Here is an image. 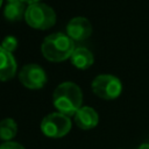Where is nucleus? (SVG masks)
Returning a JSON list of instances; mask_svg holds the SVG:
<instances>
[{"label": "nucleus", "mask_w": 149, "mask_h": 149, "mask_svg": "<svg viewBox=\"0 0 149 149\" xmlns=\"http://www.w3.org/2000/svg\"><path fill=\"white\" fill-rule=\"evenodd\" d=\"M74 122L78 128L88 130L97 127L99 122V115L94 108L90 106H81L74 114Z\"/></svg>", "instance_id": "nucleus-8"}, {"label": "nucleus", "mask_w": 149, "mask_h": 149, "mask_svg": "<svg viewBox=\"0 0 149 149\" xmlns=\"http://www.w3.org/2000/svg\"><path fill=\"white\" fill-rule=\"evenodd\" d=\"M7 2H22L21 0H6Z\"/></svg>", "instance_id": "nucleus-17"}, {"label": "nucleus", "mask_w": 149, "mask_h": 149, "mask_svg": "<svg viewBox=\"0 0 149 149\" xmlns=\"http://www.w3.org/2000/svg\"><path fill=\"white\" fill-rule=\"evenodd\" d=\"M0 149H24V147L17 142L7 141V142H3L2 144H0Z\"/></svg>", "instance_id": "nucleus-14"}, {"label": "nucleus", "mask_w": 149, "mask_h": 149, "mask_svg": "<svg viewBox=\"0 0 149 149\" xmlns=\"http://www.w3.org/2000/svg\"><path fill=\"white\" fill-rule=\"evenodd\" d=\"M52 104L55 108L68 116H72L81 107L83 93L80 87L72 81L59 84L52 93Z\"/></svg>", "instance_id": "nucleus-1"}, {"label": "nucleus", "mask_w": 149, "mask_h": 149, "mask_svg": "<svg viewBox=\"0 0 149 149\" xmlns=\"http://www.w3.org/2000/svg\"><path fill=\"white\" fill-rule=\"evenodd\" d=\"M70 61L74 68L79 70H86L94 63V57H93V54L87 48L79 47L73 50L70 57Z\"/></svg>", "instance_id": "nucleus-10"}, {"label": "nucleus", "mask_w": 149, "mask_h": 149, "mask_svg": "<svg viewBox=\"0 0 149 149\" xmlns=\"http://www.w3.org/2000/svg\"><path fill=\"white\" fill-rule=\"evenodd\" d=\"M16 69L17 65L13 54L0 45V81L12 79L16 73Z\"/></svg>", "instance_id": "nucleus-9"}, {"label": "nucleus", "mask_w": 149, "mask_h": 149, "mask_svg": "<svg viewBox=\"0 0 149 149\" xmlns=\"http://www.w3.org/2000/svg\"><path fill=\"white\" fill-rule=\"evenodd\" d=\"M26 9L24 2H7L3 8V16L9 22L20 21L22 17H24Z\"/></svg>", "instance_id": "nucleus-11"}, {"label": "nucleus", "mask_w": 149, "mask_h": 149, "mask_svg": "<svg viewBox=\"0 0 149 149\" xmlns=\"http://www.w3.org/2000/svg\"><path fill=\"white\" fill-rule=\"evenodd\" d=\"M93 93L104 100H114L122 92L121 80L113 74H99L91 84Z\"/></svg>", "instance_id": "nucleus-4"}, {"label": "nucleus", "mask_w": 149, "mask_h": 149, "mask_svg": "<svg viewBox=\"0 0 149 149\" xmlns=\"http://www.w3.org/2000/svg\"><path fill=\"white\" fill-rule=\"evenodd\" d=\"M137 149H149V143H142L137 147Z\"/></svg>", "instance_id": "nucleus-15"}, {"label": "nucleus", "mask_w": 149, "mask_h": 149, "mask_svg": "<svg viewBox=\"0 0 149 149\" xmlns=\"http://www.w3.org/2000/svg\"><path fill=\"white\" fill-rule=\"evenodd\" d=\"M92 34L91 22L83 16L73 17L69 21L66 26V35L74 42H80L88 38Z\"/></svg>", "instance_id": "nucleus-7"}, {"label": "nucleus", "mask_w": 149, "mask_h": 149, "mask_svg": "<svg viewBox=\"0 0 149 149\" xmlns=\"http://www.w3.org/2000/svg\"><path fill=\"white\" fill-rule=\"evenodd\" d=\"M21 84L30 90H40L47 84V73L38 64H27L19 72Z\"/></svg>", "instance_id": "nucleus-6"}, {"label": "nucleus", "mask_w": 149, "mask_h": 149, "mask_svg": "<svg viewBox=\"0 0 149 149\" xmlns=\"http://www.w3.org/2000/svg\"><path fill=\"white\" fill-rule=\"evenodd\" d=\"M22 2H26V3H29V5H31V3H36V2H40V0H21Z\"/></svg>", "instance_id": "nucleus-16"}, {"label": "nucleus", "mask_w": 149, "mask_h": 149, "mask_svg": "<svg viewBox=\"0 0 149 149\" xmlns=\"http://www.w3.org/2000/svg\"><path fill=\"white\" fill-rule=\"evenodd\" d=\"M71 129V120L70 116L55 112L45 115L41 121V130L42 133L52 139H59L65 136Z\"/></svg>", "instance_id": "nucleus-5"}, {"label": "nucleus", "mask_w": 149, "mask_h": 149, "mask_svg": "<svg viewBox=\"0 0 149 149\" xmlns=\"http://www.w3.org/2000/svg\"><path fill=\"white\" fill-rule=\"evenodd\" d=\"M24 20L31 28L45 30L51 28L56 23V13L50 6L36 2L27 7Z\"/></svg>", "instance_id": "nucleus-3"}, {"label": "nucleus", "mask_w": 149, "mask_h": 149, "mask_svg": "<svg viewBox=\"0 0 149 149\" xmlns=\"http://www.w3.org/2000/svg\"><path fill=\"white\" fill-rule=\"evenodd\" d=\"M1 5H2V0H0V7H1Z\"/></svg>", "instance_id": "nucleus-18"}, {"label": "nucleus", "mask_w": 149, "mask_h": 149, "mask_svg": "<svg viewBox=\"0 0 149 149\" xmlns=\"http://www.w3.org/2000/svg\"><path fill=\"white\" fill-rule=\"evenodd\" d=\"M74 49V42L64 33L48 35L41 45V51L44 58L55 63L70 58Z\"/></svg>", "instance_id": "nucleus-2"}, {"label": "nucleus", "mask_w": 149, "mask_h": 149, "mask_svg": "<svg viewBox=\"0 0 149 149\" xmlns=\"http://www.w3.org/2000/svg\"><path fill=\"white\" fill-rule=\"evenodd\" d=\"M17 45H19L17 38H16L15 36H12V35L6 36V37L2 40V43H1V47H2L5 50L9 51V52H13L14 50H16Z\"/></svg>", "instance_id": "nucleus-13"}, {"label": "nucleus", "mask_w": 149, "mask_h": 149, "mask_svg": "<svg viewBox=\"0 0 149 149\" xmlns=\"http://www.w3.org/2000/svg\"><path fill=\"white\" fill-rule=\"evenodd\" d=\"M17 133V125L14 119L6 118L0 121V140L10 141Z\"/></svg>", "instance_id": "nucleus-12"}]
</instances>
